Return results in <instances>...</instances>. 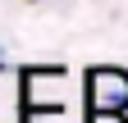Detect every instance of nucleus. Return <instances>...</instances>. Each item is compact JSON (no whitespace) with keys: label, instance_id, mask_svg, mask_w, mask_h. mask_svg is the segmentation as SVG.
Masks as SVG:
<instances>
[{"label":"nucleus","instance_id":"nucleus-1","mask_svg":"<svg viewBox=\"0 0 128 123\" xmlns=\"http://www.w3.org/2000/svg\"><path fill=\"white\" fill-rule=\"evenodd\" d=\"M73 73L64 64H28L18 68V105L23 110H73Z\"/></svg>","mask_w":128,"mask_h":123},{"label":"nucleus","instance_id":"nucleus-2","mask_svg":"<svg viewBox=\"0 0 128 123\" xmlns=\"http://www.w3.org/2000/svg\"><path fill=\"white\" fill-rule=\"evenodd\" d=\"M82 100L87 119H128V68L92 64L82 73Z\"/></svg>","mask_w":128,"mask_h":123},{"label":"nucleus","instance_id":"nucleus-3","mask_svg":"<svg viewBox=\"0 0 128 123\" xmlns=\"http://www.w3.org/2000/svg\"><path fill=\"white\" fill-rule=\"evenodd\" d=\"M23 105H18V68L0 64V123H18Z\"/></svg>","mask_w":128,"mask_h":123},{"label":"nucleus","instance_id":"nucleus-4","mask_svg":"<svg viewBox=\"0 0 128 123\" xmlns=\"http://www.w3.org/2000/svg\"><path fill=\"white\" fill-rule=\"evenodd\" d=\"M18 123H82L78 110H23Z\"/></svg>","mask_w":128,"mask_h":123}]
</instances>
